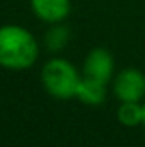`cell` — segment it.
<instances>
[{
  "mask_svg": "<svg viewBox=\"0 0 145 147\" xmlns=\"http://www.w3.org/2000/svg\"><path fill=\"white\" fill-rule=\"evenodd\" d=\"M142 108H144V125H145V99L142 101Z\"/></svg>",
  "mask_w": 145,
  "mask_h": 147,
  "instance_id": "obj_9",
  "label": "cell"
},
{
  "mask_svg": "<svg viewBox=\"0 0 145 147\" xmlns=\"http://www.w3.org/2000/svg\"><path fill=\"white\" fill-rule=\"evenodd\" d=\"M82 74L70 60L55 57L50 58L41 69V84L44 91L55 99H72L77 94Z\"/></svg>",
  "mask_w": 145,
  "mask_h": 147,
  "instance_id": "obj_2",
  "label": "cell"
},
{
  "mask_svg": "<svg viewBox=\"0 0 145 147\" xmlns=\"http://www.w3.org/2000/svg\"><path fill=\"white\" fill-rule=\"evenodd\" d=\"M113 92L119 103L144 101L145 99V74L135 67L123 69L113 77Z\"/></svg>",
  "mask_w": 145,
  "mask_h": 147,
  "instance_id": "obj_3",
  "label": "cell"
},
{
  "mask_svg": "<svg viewBox=\"0 0 145 147\" xmlns=\"http://www.w3.org/2000/svg\"><path fill=\"white\" fill-rule=\"evenodd\" d=\"M118 121L125 127H138L144 125V108L142 101H125L119 103L118 111H116Z\"/></svg>",
  "mask_w": 145,
  "mask_h": 147,
  "instance_id": "obj_8",
  "label": "cell"
},
{
  "mask_svg": "<svg viewBox=\"0 0 145 147\" xmlns=\"http://www.w3.org/2000/svg\"><path fill=\"white\" fill-rule=\"evenodd\" d=\"M29 7L41 22L58 24L70 16L72 0H29Z\"/></svg>",
  "mask_w": 145,
  "mask_h": 147,
  "instance_id": "obj_5",
  "label": "cell"
},
{
  "mask_svg": "<svg viewBox=\"0 0 145 147\" xmlns=\"http://www.w3.org/2000/svg\"><path fill=\"white\" fill-rule=\"evenodd\" d=\"M39 58V43L24 26H0V67L5 70H28Z\"/></svg>",
  "mask_w": 145,
  "mask_h": 147,
  "instance_id": "obj_1",
  "label": "cell"
},
{
  "mask_svg": "<svg viewBox=\"0 0 145 147\" xmlns=\"http://www.w3.org/2000/svg\"><path fill=\"white\" fill-rule=\"evenodd\" d=\"M82 75L89 79H96L99 82L109 84L114 77V58L106 48H94L87 53L84 65H82Z\"/></svg>",
  "mask_w": 145,
  "mask_h": 147,
  "instance_id": "obj_4",
  "label": "cell"
},
{
  "mask_svg": "<svg viewBox=\"0 0 145 147\" xmlns=\"http://www.w3.org/2000/svg\"><path fill=\"white\" fill-rule=\"evenodd\" d=\"M68 41H70V29L63 22L50 24V28L44 34V46L48 51L58 53L68 45Z\"/></svg>",
  "mask_w": 145,
  "mask_h": 147,
  "instance_id": "obj_7",
  "label": "cell"
},
{
  "mask_svg": "<svg viewBox=\"0 0 145 147\" xmlns=\"http://www.w3.org/2000/svg\"><path fill=\"white\" fill-rule=\"evenodd\" d=\"M106 96H108V84L82 75L80 84L77 87V94H75V98L80 103L87 106H99L106 101Z\"/></svg>",
  "mask_w": 145,
  "mask_h": 147,
  "instance_id": "obj_6",
  "label": "cell"
}]
</instances>
